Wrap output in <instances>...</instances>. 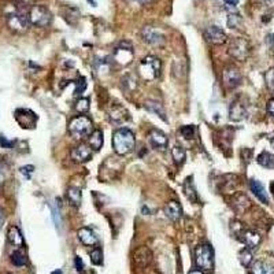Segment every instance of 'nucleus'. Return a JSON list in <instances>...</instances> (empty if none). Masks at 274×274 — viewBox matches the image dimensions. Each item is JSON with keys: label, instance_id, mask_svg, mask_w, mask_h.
Returning a JSON list of instances; mask_svg holds the SVG:
<instances>
[{"label": "nucleus", "instance_id": "1", "mask_svg": "<svg viewBox=\"0 0 274 274\" xmlns=\"http://www.w3.org/2000/svg\"><path fill=\"white\" fill-rule=\"evenodd\" d=\"M111 141H113V148H114L115 154L120 156L132 153L136 145L135 133L128 128H118L113 133Z\"/></svg>", "mask_w": 274, "mask_h": 274}, {"label": "nucleus", "instance_id": "2", "mask_svg": "<svg viewBox=\"0 0 274 274\" xmlns=\"http://www.w3.org/2000/svg\"><path fill=\"white\" fill-rule=\"evenodd\" d=\"M138 73L145 81H155L159 78L160 73H162V62L158 56L148 55L140 62Z\"/></svg>", "mask_w": 274, "mask_h": 274}, {"label": "nucleus", "instance_id": "3", "mask_svg": "<svg viewBox=\"0 0 274 274\" xmlns=\"http://www.w3.org/2000/svg\"><path fill=\"white\" fill-rule=\"evenodd\" d=\"M68 133L74 137L76 140H81L84 137H88L93 132L92 121L85 115H77L71 118L68 122Z\"/></svg>", "mask_w": 274, "mask_h": 274}, {"label": "nucleus", "instance_id": "4", "mask_svg": "<svg viewBox=\"0 0 274 274\" xmlns=\"http://www.w3.org/2000/svg\"><path fill=\"white\" fill-rule=\"evenodd\" d=\"M29 22L36 28H47L52 22V14L50 8L43 4H33L28 11Z\"/></svg>", "mask_w": 274, "mask_h": 274}, {"label": "nucleus", "instance_id": "5", "mask_svg": "<svg viewBox=\"0 0 274 274\" xmlns=\"http://www.w3.org/2000/svg\"><path fill=\"white\" fill-rule=\"evenodd\" d=\"M195 263L202 272H210L214 265L213 248L208 244H200L195 251Z\"/></svg>", "mask_w": 274, "mask_h": 274}, {"label": "nucleus", "instance_id": "6", "mask_svg": "<svg viewBox=\"0 0 274 274\" xmlns=\"http://www.w3.org/2000/svg\"><path fill=\"white\" fill-rule=\"evenodd\" d=\"M228 52L236 61H245L251 53V43L244 37H235L229 44Z\"/></svg>", "mask_w": 274, "mask_h": 274}, {"label": "nucleus", "instance_id": "7", "mask_svg": "<svg viewBox=\"0 0 274 274\" xmlns=\"http://www.w3.org/2000/svg\"><path fill=\"white\" fill-rule=\"evenodd\" d=\"M133 46L129 41H121L118 46L115 47L114 52H113V61L118 63L120 66H128L133 61Z\"/></svg>", "mask_w": 274, "mask_h": 274}, {"label": "nucleus", "instance_id": "8", "mask_svg": "<svg viewBox=\"0 0 274 274\" xmlns=\"http://www.w3.org/2000/svg\"><path fill=\"white\" fill-rule=\"evenodd\" d=\"M7 26L10 31L14 32L17 34L26 33L28 29H29V26H31L28 14L23 13V11H18V13H14V14H10V16H7Z\"/></svg>", "mask_w": 274, "mask_h": 274}, {"label": "nucleus", "instance_id": "9", "mask_svg": "<svg viewBox=\"0 0 274 274\" xmlns=\"http://www.w3.org/2000/svg\"><path fill=\"white\" fill-rule=\"evenodd\" d=\"M141 38L144 40L147 44L154 47H163L166 44V34L160 31L159 28L150 26L147 25L141 29Z\"/></svg>", "mask_w": 274, "mask_h": 274}, {"label": "nucleus", "instance_id": "10", "mask_svg": "<svg viewBox=\"0 0 274 274\" xmlns=\"http://www.w3.org/2000/svg\"><path fill=\"white\" fill-rule=\"evenodd\" d=\"M241 80H243L241 73H240V70L236 66L228 65V66H225L223 70H222V81H223L225 86L229 88V89L237 88L239 85L241 84Z\"/></svg>", "mask_w": 274, "mask_h": 274}, {"label": "nucleus", "instance_id": "11", "mask_svg": "<svg viewBox=\"0 0 274 274\" xmlns=\"http://www.w3.org/2000/svg\"><path fill=\"white\" fill-rule=\"evenodd\" d=\"M203 36L213 46H222V44H225L228 41L226 33L222 31L221 28H218V26H208V28H206L205 32H203Z\"/></svg>", "mask_w": 274, "mask_h": 274}, {"label": "nucleus", "instance_id": "12", "mask_svg": "<svg viewBox=\"0 0 274 274\" xmlns=\"http://www.w3.org/2000/svg\"><path fill=\"white\" fill-rule=\"evenodd\" d=\"M107 115H108L110 122L117 125V126H121L122 123H125V122H128L130 120L129 113L126 111V108H123V107L117 104V103L108 108Z\"/></svg>", "mask_w": 274, "mask_h": 274}, {"label": "nucleus", "instance_id": "13", "mask_svg": "<svg viewBox=\"0 0 274 274\" xmlns=\"http://www.w3.org/2000/svg\"><path fill=\"white\" fill-rule=\"evenodd\" d=\"M16 120L17 122L26 129H33L36 126V122H37V115L34 114L31 110H26V108H18L16 111Z\"/></svg>", "mask_w": 274, "mask_h": 274}, {"label": "nucleus", "instance_id": "14", "mask_svg": "<svg viewBox=\"0 0 274 274\" xmlns=\"http://www.w3.org/2000/svg\"><path fill=\"white\" fill-rule=\"evenodd\" d=\"M153 260V252L148 247H138L133 252V263L138 269H145Z\"/></svg>", "mask_w": 274, "mask_h": 274}, {"label": "nucleus", "instance_id": "15", "mask_svg": "<svg viewBox=\"0 0 274 274\" xmlns=\"http://www.w3.org/2000/svg\"><path fill=\"white\" fill-rule=\"evenodd\" d=\"M237 239H239L241 243L245 244V247L250 248V250H257L259 247V244H260V241H262V237H260V235H259L258 232L251 230V229H244Z\"/></svg>", "mask_w": 274, "mask_h": 274}, {"label": "nucleus", "instance_id": "16", "mask_svg": "<svg viewBox=\"0 0 274 274\" xmlns=\"http://www.w3.org/2000/svg\"><path fill=\"white\" fill-rule=\"evenodd\" d=\"M148 141L153 145V148L158 150V151H165L168 148L169 138L168 136L159 129L150 130L148 133Z\"/></svg>", "mask_w": 274, "mask_h": 274}, {"label": "nucleus", "instance_id": "17", "mask_svg": "<svg viewBox=\"0 0 274 274\" xmlns=\"http://www.w3.org/2000/svg\"><path fill=\"white\" fill-rule=\"evenodd\" d=\"M70 156H71V159L74 160L76 163H85V162L92 159V148L89 145L81 143V144L76 145L71 150Z\"/></svg>", "mask_w": 274, "mask_h": 274}, {"label": "nucleus", "instance_id": "18", "mask_svg": "<svg viewBox=\"0 0 274 274\" xmlns=\"http://www.w3.org/2000/svg\"><path fill=\"white\" fill-rule=\"evenodd\" d=\"M232 207L237 213H245L251 207V200L243 192H236L232 198Z\"/></svg>", "mask_w": 274, "mask_h": 274}, {"label": "nucleus", "instance_id": "19", "mask_svg": "<svg viewBox=\"0 0 274 274\" xmlns=\"http://www.w3.org/2000/svg\"><path fill=\"white\" fill-rule=\"evenodd\" d=\"M245 114H247V110H245V106L240 100V98L233 100L230 107H229V118L232 121H241V120H244Z\"/></svg>", "mask_w": 274, "mask_h": 274}, {"label": "nucleus", "instance_id": "20", "mask_svg": "<svg viewBox=\"0 0 274 274\" xmlns=\"http://www.w3.org/2000/svg\"><path fill=\"white\" fill-rule=\"evenodd\" d=\"M165 214H166V217L170 221H180L181 217H183V207L178 202L171 200V202H169L168 205L165 206Z\"/></svg>", "mask_w": 274, "mask_h": 274}, {"label": "nucleus", "instance_id": "21", "mask_svg": "<svg viewBox=\"0 0 274 274\" xmlns=\"http://www.w3.org/2000/svg\"><path fill=\"white\" fill-rule=\"evenodd\" d=\"M77 237L86 247H93V245L98 244V237L95 235V232L89 228L78 229L77 230Z\"/></svg>", "mask_w": 274, "mask_h": 274}, {"label": "nucleus", "instance_id": "22", "mask_svg": "<svg viewBox=\"0 0 274 274\" xmlns=\"http://www.w3.org/2000/svg\"><path fill=\"white\" fill-rule=\"evenodd\" d=\"M250 188H251V192L257 196L259 202H262L263 205H269V196H267L266 188L263 187V184L259 183L258 180H251Z\"/></svg>", "mask_w": 274, "mask_h": 274}, {"label": "nucleus", "instance_id": "23", "mask_svg": "<svg viewBox=\"0 0 274 274\" xmlns=\"http://www.w3.org/2000/svg\"><path fill=\"white\" fill-rule=\"evenodd\" d=\"M7 240H8V243L11 244V245L18 247V248L23 247V244H25V241H23L22 233H21V230L17 228V226H10V228H8Z\"/></svg>", "mask_w": 274, "mask_h": 274}, {"label": "nucleus", "instance_id": "24", "mask_svg": "<svg viewBox=\"0 0 274 274\" xmlns=\"http://www.w3.org/2000/svg\"><path fill=\"white\" fill-rule=\"evenodd\" d=\"M103 132L100 129H95L91 135L88 136V145L91 147L93 151H99L100 148L103 147Z\"/></svg>", "mask_w": 274, "mask_h": 274}, {"label": "nucleus", "instance_id": "25", "mask_svg": "<svg viewBox=\"0 0 274 274\" xmlns=\"http://www.w3.org/2000/svg\"><path fill=\"white\" fill-rule=\"evenodd\" d=\"M66 199H68V202L73 207H80L81 200H83V192H81L80 188L68 187V190H66Z\"/></svg>", "mask_w": 274, "mask_h": 274}, {"label": "nucleus", "instance_id": "26", "mask_svg": "<svg viewBox=\"0 0 274 274\" xmlns=\"http://www.w3.org/2000/svg\"><path fill=\"white\" fill-rule=\"evenodd\" d=\"M144 107L150 113H154V114L158 115L162 121L168 122V117H166V113H165V108H163V106L160 103L155 102V100H147L144 103Z\"/></svg>", "mask_w": 274, "mask_h": 274}, {"label": "nucleus", "instance_id": "27", "mask_svg": "<svg viewBox=\"0 0 274 274\" xmlns=\"http://www.w3.org/2000/svg\"><path fill=\"white\" fill-rule=\"evenodd\" d=\"M184 192H185V196L187 199L192 202V203H198V192L195 188V184H193V177H188L184 183Z\"/></svg>", "mask_w": 274, "mask_h": 274}, {"label": "nucleus", "instance_id": "28", "mask_svg": "<svg viewBox=\"0 0 274 274\" xmlns=\"http://www.w3.org/2000/svg\"><path fill=\"white\" fill-rule=\"evenodd\" d=\"M251 274H274V267L265 260H257L251 265Z\"/></svg>", "mask_w": 274, "mask_h": 274}, {"label": "nucleus", "instance_id": "29", "mask_svg": "<svg viewBox=\"0 0 274 274\" xmlns=\"http://www.w3.org/2000/svg\"><path fill=\"white\" fill-rule=\"evenodd\" d=\"M173 76L177 78V80H185L187 78V71H188V68H187V62L185 61H175L173 63Z\"/></svg>", "mask_w": 274, "mask_h": 274}, {"label": "nucleus", "instance_id": "30", "mask_svg": "<svg viewBox=\"0 0 274 274\" xmlns=\"http://www.w3.org/2000/svg\"><path fill=\"white\" fill-rule=\"evenodd\" d=\"M228 26L230 29H240L243 26V18L236 11V8H232V11L228 14Z\"/></svg>", "mask_w": 274, "mask_h": 274}, {"label": "nucleus", "instance_id": "31", "mask_svg": "<svg viewBox=\"0 0 274 274\" xmlns=\"http://www.w3.org/2000/svg\"><path fill=\"white\" fill-rule=\"evenodd\" d=\"M257 162H258L260 166H263V168L274 169V155L267 153V151H263L262 154H259L258 158H257Z\"/></svg>", "mask_w": 274, "mask_h": 274}, {"label": "nucleus", "instance_id": "32", "mask_svg": "<svg viewBox=\"0 0 274 274\" xmlns=\"http://www.w3.org/2000/svg\"><path fill=\"white\" fill-rule=\"evenodd\" d=\"M171 156L174 159L175 165L181 166L184 162H185V159H187V153H185V150H184L181 145H174L171 148Z\"/></svg>", "mask_w": 274, "mask_h": 274}, {"label": "nucleus", "instance_id": "33", "mask_svg": "<svg viewBox=\"0 0 274 274\" xmlns=\"http://www.w3.org/2000/svg\"><path fill=\"white\" fill-rule=\"evenodd\" d=\"M11 262L14 266L22 267L28 263V258H26V254L22 251V250H16V251L11 254Z\"/></svg>", "mask_w": 274, "mask_h": 274}, {"label": "nucleus", "instance_id": "34", "mask_svg": "<svg viewBox=\"0 0 274 274\" xmlns=\"http://www.w3.org/2000/svg\"><path fill=\"white\" fill-rule=\"evenodd\" d=\"M239 260L244 267H248L252 265V254L250 248H244L239 252Z\"/></svg>", "mask_w": 274, "mask_h": 274}, {"label": "nucleus", "instance_id": "35", "mask_svg": "<svg viewBox=\"0 0 274 274\" xmlns=\"http://www.w3.org/2000/svg\"><path fill=\"white\" fill-rule=\"evenodd\" d=\"M89 258H91V262L93 265L99 266L103 263V252L100 250L99 247H95L91 252H89Z\"/></svg>", "mask_w": 274, "mask_h": 274}, {"label": "nucleus", "instance_id": "36", "mask_svg": "<svg viewBox=\"0 0 274 274\" xmlns=\"http://www.w3.org/2000/svg\"><path fill=\"white\" fill-rule=\"evenodd\" d=\"M136 78L133 76H130V74H128V76H125L123 78H122V88H125L126 91H135L136 89Z\"/></svg>", "mask_w": 274, "mask_h": 274}, {"label": "nucleus", "instance_id": "37", "mask_svg": "<svg viewBox=\"0 0 274 274\" xmlns=\"http://www.w3.org/2000/svg\"><path fill=\"white\" fill-rule=\"evenodd\" d=\"M76 111L80 114H86L89 111V99L86 98H81L77 100L76 103Z\"/></svg>", "mask_w": 274, "mask_h": 274}, {"label": "nucleus", "instance_id": "38", "mask_svg": "<svg viewBox=\"0 0 274 274\" xmlns=\"http://www.w3.org/2000/svg\"><path fill=\"white\" fill-rule=\"evenodd\" d=\"M180 133L187 140H190V138H195V136H196V128H195V125H185L180 129Z\"/></svg>", "mask_w": 274, "mask_h": 274}, {"label": "nucleus", "instance_id": "39", "mask_svg": "<svg viewBox=\"0 0 274 274\" xmlns=\"http://www.w3.org/2000/svg\"><path fill=\"white\" fill-rule=\"evenodd\" d=\"M265 81H266L267 88L274 92V68H269L265 73Z\"/></svg>", "mask_w": 274, "mask_h": 274}, {"label": "nucleus", "instance_id": "40", "mask_svg": "<svg viewBox=\"0 0 274 274\" xmlns=\"http://www.w3.org/2000/svg\"><path fill=\"white\" fill-rule=\"evenodd\" d=\"M14 3L17 4V7L23 13H26V10L29 11V8L33 6V0H14Z\"/></svg>", "mask_w": 274, "mask_h": 274}, {"label": "nucleus", "instance_id": "41", "mask_svg": "<svg viewBox=\"0 0 274 274\" xmlns=\"http://www.w3.org/2000/svg\"><path fill=\"white\" fill-rule=\"evenodd\" d=\"M52 215H53V221H55V225H56V228H61V226H62L61 211H59V208H56L55 206H52Z\"/></svg>", "mask_w": 274, "mask_h": 274}, {"label": "nucleus", "instance_id": "42", "mask_svg": "<svg viewBox=\"0 0 274 274\" xmlns=\"http://www.w3.org/2000/svg\"><path fill=\"white\" fill-rule=\"evenodd\" d=\"M33 170H34L33 166H23V168H21V173L26 174V177H31V173H33Z\"/></svg>", "mask_w": 274, "mask_h": 274}, {"label": "nucleus", "instance_id": "43", "mask_svg": "<svg viewBox=\"0 0 274 274\" xmlns=\"http://www.w3.org/2000/svg\"><path fill=\"white\" fill-rule=\"evenodd\" d=\"M267 113L274 117V98L267 102Z\"/></svg>", "mask_w": 274, "mask_h": 274}, {"label": "nucleus", "instance_id": "44", "mask_svg": "<svg viewBox=\"0 0 274 274\" xmlns=\"http://www.w3.org/2000/svg\"><path fill=\"white\" fill-rule=\"evenodd\" d=\"M76 267L78 272L84 270V262H83V259L80 258V257H76Z\"/></svg>", "mask_w": 274, "mask_h": 274}, {"label": "nucleus", "instance_id": "45", "mask_svg": "<svg viewBox=\"0 0 274 274\" xmlns=\"http://www.w3.org/2000/svg\"><path fill=\"white\" fill-rule=\"evenodd\" d=\"M130 3H136V4H140V6H144V4H148L151 0H128Z\"/></svg>", "mask_w": 274, "mask_h": 274}, {"label": "nucleus", "instance_id": "46", "mask_svg": "<svg viewBox=\"0 0 274 274\" xmlns=\"http://www.w3.org/2000/svg\"><path fill=\"white\" fill-rule=\"evenodd\" d=\"M223 1L226 3V6H230V7H235L239 3V0H223Z\"/></svg>", "mask_w": 274, "mask_h": 274}, {"label": "nucleus", "instance_id": "47", "mask_svg": "<svg viewBox=\"0 0 274 274\" xmlns=\"http://www.w3.org/2000/svg\"><path fill=\"white\" fill-rule=\"evenodd\" d=\"M3 222H4V211L0 208V228H1V225H3Z\"/></svg>", "mask_w": 274, "mask_h": 274}, {"label": "nucleus", "instance_id": "48", "mask_svg": "<svg viewBox=\"0 0 274 274\" xmlns=\"http://www.w3.org/2000/svg\"><path fill=\"white\" fill-rule=\"evenodd\" d=\"M3 183H4V174H3V171L0 170V187L3 185Z\"/></svg>", "mask_w": 274, "mask_h": 274}, {"label": "nucleus", "instance_id": "49", "mask_svg": "<svg viewBox=\"0 0 274 274\" xmlns=\"http://www.w3.org/2000/svg\"><path fill=\"white\" fill-rule=\"evenodd\" d=\"M188 274H203V272H202V270H192V272H189Z\"/></svg>", "mask_w": 274, "mask_h": 274}, {"label": "nucleus", "instance_id": "50", "mask_svg": "<svg viewBox=\"0 0 274 274\" xmlns=\"http://www.w3.org/2000/svg\"><path fill=\"white\" fill-rule=\"evenodd\" d=\"M52 274H62V270H55V272H52Z\"/></svg>", "mask_w": 274, "mask_h": 274}, {"label": "nucleus", "instance_id": "51", "mask_svg": "<svg viewBox=\"0 0 274 274\" xmlns=\"http://www.w3.org/2000/svg\"><path fill=\"white\" fill-rule=\"evenodd\" d=\"M270 188H272V190H273V195H274V183H272V185H270Z\"/></svg>", "mask_w": 274, "mask_h": 274}, {"label": "nucleus", "instance_id": "52", "mask_svg": "<svg viewBox=\"0 0 274 274\" xmlns=\"http://www.w3.org/2000/svg\"><path fill=\"white\" fill-rule=\"evenodd\" d=\"M272 144H273V147H274V138H273V140H272Z\"/></svg>", "mask_w": 274, "mask_h": 274}, {"label": "nucleus", "instance_id": "53", "mask_svg": "<svg viewBox=\"0 0 274 274\" xmlns=\"http://www.w3.org/2000/svg\"><path fill=\"white\" fill-rule=\"evenodd\" d=\"M7 274H11V273H7Z\"/></svg>", "mask_w": 274, "mask_h": 274}]
</instances>
